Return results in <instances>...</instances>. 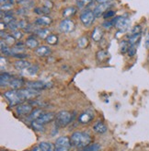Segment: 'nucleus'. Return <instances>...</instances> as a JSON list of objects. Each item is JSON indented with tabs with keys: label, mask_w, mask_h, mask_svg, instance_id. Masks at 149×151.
Instances as JSON below:
<instances>
[{
	"label": "nucleus",
	"mask_w": 149,
	"mask_h": 151,
	"mask_svg": "<svg viewBox=\"0 0 149 151\" xmlns=\"http://www.w3.org/2000/svg\"><path fill=\"white\" fill-rule=\"evenodd\" d=\"M92 137L86 132L77 131L71 135V143L74 147L77 148H83L91 144Z\"/></svg>",
	"instance_id": "obj_1"
},
{
	"label": "nucleus",
	"mask_w": 149,
	"mask_h": 151,
	"mask_svg": "<svg viewBox=\"0 0 149 151\" xmlns=\"http://www.w3.org/2000/svg\"><path fill=\"white\" fill-rule=\"evenodd\" d=\"M4 97L9 101L11 106H14V105H19L24 101L23 98L20 96L19 92L16 91V90H7V91H6L4 93Z\"/></svg>",
	"instance_id": "obj_2"
},
{
	"label": "nucleus",
	"mask_w": 149,
	"mask_h": 151,
	"mask_svg": "<svg viewBox=\"0 0 149 151\" xmlns=\"http://www.w3.org/2000/svg\"><path fill=\"white\" fill-rule=\"evenodd\" d=\"M72 121V115L71 113L66 111H59L56 116H55V122L56 124L59 127H64L67 125Z\"/></svg>",
	"instance_id": "obj_3"
},
{
	"label": "nucleus",
	"mask_w": 149,
	"mask_h": 151,
	"mask_svg": "<svg viewBox=\"0 0 149 151\" xmlns=\"http://www.w3.org/2000/svg\"><path fill=\"white\" fill-rule=\"evenodd\" d=\"M114 19V26L119 29L120 32H123L127 29L130 26V19L126 17H116Z\"/></svg>",
	"instance_id": "obj_4"
},
{
	"label": "nucleus",
	"mask_w": 149,
	"mask_h": 151,
	"mask_svg": "<svg viewBox=\"0 0 149 151\" xmlns=\"http://www.w3.org/2000/svg\"><path fill=\"white\" fill-rule=\"evenodd\" d=\"M19 92L20 96L23 98V100H29V99H34V98L40 96L41 92L37 89H33L31 88H20L18 90Z\"/></svg>",
	"instance_id": "obj_5"
},
{
	"label": "nucleus",
	"mask_w": 149,
	"mask_h": 151,
	"mask_svg": "<svg viewBox=\"0 0 149 151\" xmlns=\"http://www.w3.org/2000/svg\"><path fill=\"white\" fill-rule=\"evenodd\" d=\"M95 19H96V16H95L94 12L91 10H85L80 15V19L82 21V23L87 27L93 24Z\"/></svg>",
	"instance_id": "obj_6"
},
{
	"label": "nucleus",
	"mask_w": 149,
	"mask_h": 151,
	"mask_svg": "<svg viewBox=\"0 0 149 151\" xmlns=\"http://www.w3.org/2000/svg\"><path fill=\"white\" fill-rule=\"evenodd\" d=\"M74 27H76L74 22L68 19H65L64 20H62L60 22V25H59V29H60V31L64 33L72 32L74 29Z\"/></svg>",
	"instance_id": "obj_7"
},
{
	"label": "nucleus",
	"mask_w": 149,
	"mask_h": 151,
	"mask_svg": "<svg viewBox=\"0 0 149 151\" xmlns=\"http://www.w3.org/2000/svg\"><path fill=\"white\" fill-rule=\"evenodd\" d=\"M26 85L28 88L37 89V90H42V89L48 88L52 86V84H49V83L43 82V81H29L26 83Z\"/></svg>",
	"instance_id": "obj_8"
},
{
	"label": "nucleus",
	"mask_w": 149,
	"mask_h": 151,
	"mask_svg": "<svg viewBox=\"0 0 149 151\" xmlns=\"http://www.w3.org/2000/svg\"><path fill=\"white\" fill-rule=\"evenodd\" d=\"M32 106L29 103H22L18 105L16 108V111L19 115H29L32 111Z\"/></svg>",
	"instance_id": "obj_9"
},
{
	"label": "nucleus",
	"mask_w": 149,
	"mask_h": 151,
	"mask_svg": "<svg viewBox=\"0 0 149 151\" xmlns=\"http://www.w3.org/2000/svg\"><path fill=\"white\" fill-rule=\"evenodd\" d=\"M110 6H111V3H110V2H109V3L100 4V5L97 6L95 7V9H94V10H93V12H94V14H95L96 18L100 17L101 15H103L106 11H108V9H110Z\"/></svg>",
	"instance_id": "obj_10"
},
{
	"label": "nucleus",
	"mask_w": 149,
	"mask_h": 151,
	"mask_svg": "<svg viewBox=\"0 0 149 151\" xmlns=\"http://www.w3.org/2000/svg\"><path fill=\"white\" fill-rule=\"evenodd\" d=\"M71 138L67 137H61L56 139L55 141V147H67L69 148L71 146Z\"/></svg>",
	"instance_id": "obj_11"
},
{
	"label": "nucleus",
	"mask_w": 149,
	"mask_h": 151,
	"mask_svg": "<svg viewBox=\"0 0 149 151\" xmlns=\"http://www.w3.org/2000/svg\"><path fill=\"white\" fill-rule=\"evenodd\" d=\"M55 114L54 112H44L43 114L38 119V120H36L37 122H39L40 124H48V123H50V122H52L53 120H54V118H55Z\"/></svg>",
	"instance_id": "obj_12"
},
{
	"label": "nucleus",
	"mask_w": 149,
	"mask_h": 151,
	"mask_svg": "<svg viewBox=\"0 0 149 151\" xmlns=\"http://www.w3.org/2000/svg\"><path fill=\"white\" fill-rule=\"evenodd\" d=\"M93 117H94L93 112H91V111H84L83 113H81L78 121H79V123L85 124H88L89 122H91Z\"/></svg>",
	"instance_id": "obj_13"
},
{
	"label": "nucleus",
	"mask_w": 149,
	"mask_h": 151,
	"mask_svg": "<svg viewBox=\"0 0 149 151\" xmlns=\"http://www.w3.org/2000/svg\"><path fill=\"white\" fill-rule=\"evenodd\" d=\"M53 22V19H52L50 17H40L38 19H36L35 20V25L36 26H50Z\"/></svg>",
	"instance_id": "obj_14"
},
{
	"label": "nucleus",
	"mask_w": 149,
	"mask_h": 151,
	"mask_svg": "<svg viewBox=\"0 0 149 151\" xmlns=\"http://www.w3.org/2000/svg\"><path fill=\"white\" fill-rule=\"evenodd\" d=\"M35 54L41 56V57H44V56H48L51 54V49L48 46H44V45H42V46H39L35 50Z\"/></svg>",
	"instance_id": "obj_15"
},
{
	"label": "nucleus",
	"mask_w": 149,
	"mask_h": 151,
	"mask_svg": "<svg viewBox=\"0 0 149 151\" xmlns=\"http://www.w3.org/2000/svg\"><path fill=\"white\" fill-rule=\"evenodd\" d=\"M25 84L24 80L19 78H13L9 83V86L13 88V89H20L23 85Z\"/></svg>",
	"instance_id": "obj_16"
},
{
	"label": "nucleus",
	"mask_w": 149,
	"mask_h": 151,
	"mask_svg": "<svg viewBox=\"0 0 149 151\" xmlns=\"http://www.w3.org/2000/svg\"><path fill=\"white\" fill-rule=\"evenodd\" d=\"M31 65H32L29 64V62L26 61V60H22V59L18 60V61H16V62H15V64H14L15 68L18 69V70L28 69Z\"/></svg>",
	"instance_id": "obj_17"
},
{
	"label": "nucleus",
	"mask_w": 149,
	"mask_h": 151,
	"mask_svg": "<svg viewBox=\"0 0 149 151\" xmlns=\"http://www.w3.org/2000/svg\"><path fill=\"white\" fill-rule=\"evenodd\" d=\"M94 131L98 134H104L107 132V126L101 121H99L94 124Z\"/></svg>",
	"instance_id": "obj_18"
},
{
	"label": "nucleus",
	"mask_w": 149,
	"mask_h": 151,
	"mask_svg": "<svg viewBox=\"0 0 149 151\" xmlns=\"http://www.w3.org/2000/svg\"><path fill=\"white\" fill-rule=\"evenodd\" d=\"M92 40L95 41V42H100L102 37H103V32L102 29L100 28V27H96L94 29H93V32H92Z\"/></svg>",
	"instance_id": "obj_19"
},
{
	"label": "nucleus",
	"mask_w": 149,
	"mask_h": 151,
	"mask_svg": "<svg viewBox=\"0 0 149 151\" xmlns=\"http://www.w3.org/2000/svg\"><path fill=\"white\" fill-rule=\"evenodd\" d=\"M13 78L9 73H2L1 77H0V83H1V87H6L9 85V83Z\"/></svg>",
	"instance_id": "obj_20"
},
{
	"label": "nucleus",
	"mask_w": 149,
	"mask_h": 151,
	"mask_svg": "<svg viewBox=\"0 0 149 151\" xmlns=\"http://www.w3.org/2000/svg\"><path fill=\"white\" fill-rule=\"evenodd\" d=\"M43 113L44 112L42 109H35L34 111H32L31 114H29V119L32 120V121H36V120H38L43 114Z\"/></svg>",
	"instance_id": "obj_21"
},
{
	"label": "nucleus",
	"mask_w": 149,
	"mask_h": 151,
	"mask_svg": "<svg viewBox=\"0 0 149 151\" xmlns=\"http://www.w3.org/2000/svg\"><path fill=\"white\" fill-rule=\"evenodd\" d=\"M26 46L29 49H37L39 47V42L34 38H29L25 42Z\"/></svg>",
	"instance_id": "obj_22"
},
{
	"label": "nucleus",
	"mask_w": 149,
	"mask_h": 151,
	"mask_svg": "<svg viewBox=\"0 0 149 151\" xmlns=\"http://www.w3.org/2000/svg\"><path fill=\"white\" fill-rule=\"evenodd\" d=\"M77 12V9H76V7H74V6H70V7H66V9H64L63 11V17L64 18H71L73 17L74 14H76Z\"/></svg>",
	"instance_id": "obj_23"
},
{
	"label": "nucleus",
	"mask_w": 149,
	"mask_h": 151,
	"mask_svg": "<svg viewBox=\"0 0 149 151\" xmlns=\"http://www.w3.org/2000/svg\"><path fill=\"white\" fill-rule=\"evenodd\" d=\"M42 151H54V148L53 144L50 142H42L39 145Z\"/></svg>",
	"instance_id": "obj_24"
},
{
	"label": "nucleus",
	"mask_w": 149,
	"mask_h": 151,
	"mask_svg": "<svg viewBox=\"0 0 149 151\" xmlns=\"http://www.w3.org/2000/svg\"><path fill=\"white\" fill-rule=\"evenodd\" d=\"M79 151H100V146L99 144H97V143H94V144H90L83 147Z\"/></svg>",
	"instance_id": "obj_25"
},
{
	"label": "nucleus",
	"mask_w": 149,
	"mask_h": 151,
	"mask_svg": "<svg viewBox=\"0 0 149 151\" xmlns=\"http://www.w3.org/2000/svg\"><path fill=\"white\" fill-rule=\"evenodd\" d=\"M36 34L39 37L42 38V39H46V38L50 35V31L47 29H40L36 31Z\"/></svg>",
	"instance_id": "obj_26"
},
{
	"label": "nucleus",
	"mask_w": 149,
	"mask_h": 151,
	"mask_svg": "<svg viewBox=\"0 0 149 151\" xmlns=\"http://www.w3.org/2000/svg\"><path fill=\"white\" fill-rule=\"evenodd\" d=\"M45 41L49 45H55L58 42V36L55 34H50L45 39Z\"/></svg>",
	"instance_id": "obj_27"
},
{
	"label": "nucleus",
	"mask_w": 149,
	"mask_h": 151,
	"mask_svg": "<svg viewBox=\"0 0 149 151\" xmlns=\"http://www.w3.org/2000/svg\"><path fill=\"white\" fill-rule=\"evenodd\" d=\"M50 11L51 9L44 6L42 7H36V9H34V12L39 15H47L50 13Z\"/></svg>",
	"instance_id": "obj_28"
},
{
	"label": "nucleus",
	"mask_w": 149,
	"mask_h": 151,
	"mask_svg": "<svg viewBox=\"0 0 149 151\" xmlns=\"http://www.w3.org/2000/svg\"><path fill=\"white\" fill-rule=\"evenodd\" d=\"M78 47L79 48H86L88 45V40L86 36H82L81 38H79V40L77 42Z\"/></svg>",
	"instance_id": "obj_29"
},
{
	"label": "nucleus",
	"mask_w": 149,
	"mask_h": 151,
	"mask_svg": "<svg viewBox=\"0 0 149 151\" xmlns=\"http://www.w3.org/2000/svg\"><path fill=\"white\" fill-rule=\"evenodd\" d=\"M107 57H108V52H106V51L101 50L97 52V59L100 62L103 61V60H105Z\"/></svg>",
	"instance_id": "obj_30"
},
{
	"label": "nucleus",
	"mask_w": 149,
	"mask_h": 151,
	"mask_svg": "<svg viewBox=\"0 0 149 151\" xmlns=\"http://www.w3.org/2000/svg\"><path fill=\"white\" fill-rule=\"evenodd\" d=\"M140 38H141V33H137V34H133L130 36V39H129V42L130 44H136L138 41H140Z\"/></svg>",
	"instance_id": "obj_31"
},
{
	"label": "nucleus",
	"mask_w": 149,
	"mask_h": 151,
	"mask_svg": "<svg viewBox=\"0 0 149 151\" xmlns=\"http://www.w3.org/2000/svg\"><path fill=\"white\" fill-rule=\"evenodd\" d=\"M130 47V42L127 41H122L121 43V52L122 54H126L128 52V49Z\"/></svg>",
	"instance_id": "obj_32"
},
{
	"label": "nucleus",
	"mask_w": 149,
	"mask_h": 151,
	"mask_svg": "<svg viewBox=\"0 0 149 151\" xmlns=\"http://www.w3.org/2000/svg\"><path fill=\"white\" fill-rule=\"evenodd\" d=\"M76 2H77V5L78 7L83 9V7H85L87 5L90 4L92 2V0H76Z\"/></svg>",
	"instance_id": "obj_33"
},
{
	"label": "nucleus",
	"mask_w": 149,
	"mask_h": 151,
	"mask_svg": "<svg viewBox=\"0 0 149 151\" xmlns=\"http://www.w3.org/2000/svg\"><path fill=\"white\" fill-rule=\"evenodd\" d=\"M32 126L33 129H34V130H36V131L41 132V131H43V130H44L43 124H40L39 122H37V121H33V122L32 123Z\"/></svg>",
	"instance_id": "obj_34"
},
{
	"label": "nucleus",
	"mask_w": 149,
	"mask_h": 151,
	"mask_svg": "<svg viewBox=\"0 0 149 151\" xmlns=\"http://www.w3.org/2000/svg\"><path fill=\"white\" fill-rule=\"evenodd\" d=\"M16 42V38H15L13 35H6V37H5V42L9 45H13Z\"/></svg>",
	"instance_id": "obj_35"
},
{
	"label": "nucleus",
	"mask_w": 149,
	"mask_h": 151,
	"mask_svg": "<svg viewBox=\"0 0 149 151\" xmlns=\"http://www.w3.org/2000/svg\"><path fill=\"white\" fill-rule=\"evenodd\" d=\"M127 54H128V55L130 57H133V55L136 54V46H135V44H130V47L128 49Z\"/></svg>",
	"instance_id": "obj_36"
},
{
	"label": "nucleus",
	"mask_w": 149,
	"mask_h": 151,
	"mask_svg": "<svg viewBox=\"0 0 149 151\" xmlns=\"http://www.w3.org/2000/svg\"><path fill=\"white\" fill-rule=\"evenodd\" d=\"M38 69L39 68H38V66H37V65H31L27 70H28V72H29V75L34 76V75L37 74V72H38Z\"/></svg>",
	"instance_id": "obj_37"
},
{
	"label": "nucleus",
	"mask_w": 149,
	"mask_h": 151,
	"mask_svg": "<svg viewBox=\"0 0 149 151\" xmlns=\"http://www.w3.org/2000/svg\"><path fill=\"white\" fill-rule=\"evenodd\" d=\"M114 25H115V24H114V19H112V20H108V21L103 22L102 27L108 29H110L111 27H113Z\"/></svg>",
	"instance_id": "obj_38"
},
{
	"label": "nucleus",
	"mask_w": 149,
	"mask_h": 151,
	"mask_svg": "<svg viewBox=\"0 0 149 151\" xmlns=\"http://www.w3.org/2000/svg\"><path fill=\"white\" fill-rule=\"evenodd\" d=\"M114 16H115V12L112 11V10H108V11H106L105 13L103 14V18L106 19H110V18H112Z\"/></svg>",
	"instance_id": "obj_39"
},
{
	"label": "nucleus",
	"mask_w": 149,
	"mask_h": 151,
	"mask_svg": "<svg viewBox=\"0 0 149 151\" xmlns=\"http://www.w3.org/2000/svg\"><path fill=\"white\" fill-rule=\"evenodd\" d=\"M141 32H142V28H141L140 25H136L132 29V32H131V35L133 34H137V33H141Z\"/></svg>",
	"instance_id": "obj_40"
},
{
	"label": "nucleus",
	"mask_w": 149,
	"mask_h": 151,
	"mask_svg": "<svg viewBox=\"0 0 149 151\" xmlns=\"http://www.w3.org/2000/svg\"><path fill=\"white\" fill-rule=\"evenodd\" d=\"M18 26H19V29H26L28 27V24H27V21L24 20V19H21L18 22Z\"/></svg>",
	"instance_id": "obj_41"
},
{
	"label": "nucleus",
	"mask_w": 149,
	"mask_h": 151,
	"mask_svg": "<svg viewBox=\"0 0 149 151\" xmlns=\"http://www.w3.org/2000/svg\"><path fill=\"white\" fill-rule=\"evenodd\" d=\"M12 35H13L15 38H16V40H19L23 34H22V32L19 31V29H17V31H14V32H13Z\"/></svg>",
	"instance_id": "obj_42"
},
{
	"label": "nucleus",
	"mask_w": 149,
	"mask_h": 151,
	"mask_svg": "<svg viewBox=\"0 0 149 151\" xmlns=\"http://www.w3.org/2000/svg\"><path fill=\"white\" fill-rule=\"evenodd\" d=\"M11 7H12V5L10 4V3H9V4H5V5H2L1 6V9H2V11H6V10H10L11 9Z\"/></svg>",
	"instance_id": "obj_43"
},
{
	"label": "nucleus",
	"mask_w": 149,
	"mask_h": 151,
	"mask_svg": "<svg viewBox=\"0 0 149 151\" xmlns=\"http://www.w3.org/2000/svg\"><path fill=\"white\" fill-rule=\"evenodd\" d=\"M13 56L17 57V58H19V59H20V58L22 59V58H26L28 55H27L26 54H23V52H19V54H15Z\"/></svg>",
	"instance_id": "obj_44"
},
{
	"label": "nucleus",
	"mask_w": 149,
	"mask_h": 151,
	"mask_svg": "<svg viewBox=\"0 0 149 151\" xmlns=\"http://www.w3.org/2000/svg\"><path fill=\"white\" fill-rule=\"evenodd\" d=\"M44 6H46V7H48V9H52L53 7V3H52L50 0H46L45 1V4H44Z\"/></svg>",
	"instance_id": "obj_45"
},
{
	"label": "nucleus",
	"mask_w": 149,
	"mask_h": 151,
	"mask_svg": "<svg viewBox=\"0 0 149 151\" xmlns=\"http://www.w3.org/2000/svg\"><path fill=\"white\" fill-rule=\"evenodd\" d=\"M54 151H69L67 147H55Z\"/></svg>",
	"instance_id": "obj_46"
},
{
	"label": "nucleus",
	"mask_w": 149,
	"mask_h": 151,
	"mask_svg": "<svg viewBox=\"0 0 149 151\" xmlns=\"http://www.w3.org/2000/svg\"><path fill=\"white\" fill-rule=\"evenodd\" d=\"M145 48L149 49V32L146 36V39H145Z\"/></svg>",
	"instance_id": "obj_47"
},
{
	"label": "nucleus",
	"mask_w": 149,
	"mask_h": 151,
	"mask_svg": "<svg viewBox=\"0 0 149 151\" xmlns=\"http://www.w3.org/2000/svg\"><path fill=\"white\" fill-rule=\"evenodd\" d=\"M97 2H99L100 4H103V3H109L111 0H96Z\"/></svg>",
	"instance_id": "obj_48"
},
{
	"label": "nucleus",
	"mask_w": 149,
	"mask_h": 151,
	"mask_svg": "<svg viewBox=\"0 0 149 151\" xmlns=\"http://www.w3.org/2000/svg\"><path fill=\"white\" fill-rule=\"evenodd\" d=\"M32 151H42V150H41L40 147H34Z\"/></svg>",
	"instance_id": "obj_49"
},
{
	"label": "nucleus",
	"mask_w": 149,
	"mask_h": 151,
	"mask_svg": "<svg viewBox=\"0 0 149 151\" xmlns=\"http://www.w3.org/2000/svg\"><path fill=\"white\" fill-rule=\"evenodd\" d=\"M9 2L12 5V3H17L16 2V0H9Z\"/></svg>",
	"instance_id": "obj_50"
},
{
	"label": "nucleus",
	"mask_w": 149,
	"mask_h": 151,
	"mask_svg": "<svg viewBox=\"0 0 149 151\" xmlns=\"http://www.w3.org/2000/svg\"><path fill=\"white\" fill-rule=\"evenodd\" d=\"M6 0H1V3H2V5H4V3H5V4H6Z\"/></svg>",
	"instance_id": "obj_51"
}]
</instances>
